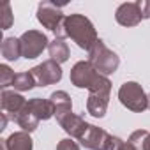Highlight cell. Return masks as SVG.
<instances>
[{"label": "cell", "mask_w": 150, "mask_h": 150, "mask_svg": "<svg viewBox=\"0 0 150 150\" xmlns=\"http://www.w3.org/2000/svg\"><path fill=\"white\" fill-rule=\"evenodd\" d=\"M115 20L122 27H136L143 20L139 4L138 2H125V4L118 6V9L115 13Z\"/></svg>", "instance_id": "9"}, {"label": "cell", "mask_w": 150, "mask_h": 150, "mask_svg": "<svg viewBox=\"0 0 150 150\" xmlns=\"http://www.w3.org/2000/svg\"><path fill=\"white\" fill-rule=\"evenodd\" d=\"M122 150H139V148H138L136 145H132L131 141H125V143H124V146H122Z\"/></svg>", "instance_id": "25"}, {"label": "cell", "mask_w": 150, "mask_h": 150, "mask_svg": "<svg viewBox=\"0 0 150 150\" xmlns=\"http://www.w3.org/2000/svg\"><path fill=\"white\" fill-rule=\"evenodd\" d=\"M0 53L7 62H16L20 57H23L21 51V41L16 37H6L2 41V46H0Z\"/></svg>", "instance_id": "16"}, {"label": "cell", "mask_w": 150, "mask_h": 150, "mask_svg": "<svg viewBox=\"0 0 150 150\" xmlns=\"http://www.w3.org/2000/svg\"><path fill=\"white\" fill-rule=\"evenodd\" d=\"M25 104H27V99L16 90H2V94H0V106L6 113H9L11 120L25 108Z\"/></svg>", "instance_id": "10"}, {"label": "cell", "mask_w": 150, "mask_h": 150, "mask_svg": "<svg viewBox=\"0 0 150 150\" xmlns=\"http://www.w3.org/2000/svg\"><path fill=\"white\" fill-rule=\"evenodd\" d=\"M14 76H16V72H14L7 64H2V65H0V87H2L4 90L13 85Z\"/></svg>", "instance_id": "20"}, {"label": "cell", "mask_w": 150, "mask_h": 150, "mask_svg": "<svg viewBox=\"0 0 150 150\" xmlns=\"http://www.w3.org/2000/svg\"><path fill=\"white\" fill-rule=\"evenodd\" d=\"M50 101L55 104V117L57 118H60V117H64V115H67V113L72 111V101H71L69 94L64 92V90L53 92L50 96Z\"/></svg>", "instance_id": "15"}, {"label": "cell", "mask_w": 150, "mask_h": 150, "mask_svg": "<svg viewBox=\"0 0 150 150\" xmlns=\"http://www.w3.org/2000/svg\"><path fill=\"white\" fill-rule=\"evenodd\" d=\"M13 25V13H11V6L6 4L2 9V30H7Z\"/></svg>", "instance_id": "21"}, {"label": "cell", "mask_w": 150, "mask_h": 150, "mask_svg": "<svg viewBox=\"0 0 150 150\" xmlns=\"http://www.w3.org/2000/svg\"><path fill=\"white\" fill-rule=\"evenodd\" d=\"M62 30H64V39L65 37L72 39L74 42H76L81 50H85V51H90L94 48V44L99 41L94 23L87 16L78 14V13L65 16Z\"/></svg>", "instance_id": "1"}, {"label": "cell", "mask_w": 150, "mask_h": 150, "mask_svg": "<svg viewBox=\"0 0 150 150\" xmlns=\"http://www.w3.org/2000/svg\"><path fill=\"white\" fill-rule=\"evenodd\" d=\"M21 51H23V57L27 60H34L37 58L48 46H50V41H48V35L39 32V30H28L25 32L21 37Z\"/></svg>", "instance_id": "6"}, {"label": "cell", "mask_w": 150, "mask_h": 150, "mask_svg": "<svg viewBox=\"0 0 150 150\" xmlns=\"http://www.w3.org/2000/svg\"><path fill=\"white\" fill-rule=\"evenodd\" d=\"M88 62L92 64V67L103 74V76H108V74H113L118 65H120V58L115 51H111L101 39L94 44V48L88 51Z\"/></svg>", "instance_id": "3"}, {"label": "cell", "mask_w": 150, "mask_h": 150, "mask_svg": "<svg viewBox=\"0 0 150 150\" xmlns=\"http://www.w3.org/2000/svg\"><path fill=\"white\" fill-rule=\"evenodd\" d=\"M64 20H65V14L62 13V6H57L53 2H48V0H44V2L39 4L37 7V21L51 30L55 34V39H64Z\"/></svg>", "instance_id": "4"}, {"label": "cell", "mask_w": 150, "mask_h": 150, "mask_svg": "<svg viewBox=\"0 0 150 150\" xmlns=\"http://www.w3.org/2000/svg\"><path fill=\"white\" fill-rule=\"evenodd\" d=\"M118 101L134 113H143L148 108V96L136 81H125L118 88Z\"/></svg>", "instance_id": "5"}, {"label": "cell", "mask_w": 150, "mask_h": 150, "mask_svg": "<svg viewBox=\"0 0 150 150\" xmlns=\"http://www.w3.org/2000/svg\"><path fill=\"white\" fill-rule=\"evenodd\" d=\"M0 141H2V150H32L34 148L30 132H25V131L13 132L9 138L0 139Z\"/></svg>", "instance_id": "13"}, {"label": "cell", "mask_w": 150, "mask_h": 150, "mask_svg": "<svg viewBox=\"0 0 150 150\" xmlns=\"http://www.w3.org/2000/svg\"><path fill=\"white\" fill-rule=\"evenodd\" d=\"M110 138H111L110 132H106L104 129H101V127L87 122L85 129L78 136V141L85 148H88V150H106V145H108Z\"/></svg>", "instance_id": "8"}, {"label": "cell", "mask_w": 150, "mask_h": 150, "mask_svg": "<svg viewBox=\"0 0 150 150\" xmlns=\"http://www.w3.org/2000/svg\"><path fill=\"white\" fill-rule=\"evenodd\" d=\"M48 53H50V60L57 62V64H64L69 60L71 57V51H69V46L64 39H55L50 42L48 46Z\"/></svg>", "instance_id": "17"}, {"label": "cell", "mask_w": 150, "mask_h": 150, "mask_svg": "<svg viewBox=\"0 0 150 150\" xmlns=\"http://www.w3.org/2000/svg\"><path fill=\"white\" fill-rule=\"evenodd\" d=\"M141 150H150V132L145 136V139L141 143Z\"/></svg>", "instance_id": "24"}, {"label": "cell", "mask_w": 150, "mask_h": 150, "mask_svg": "<svg viewBox=\"0 0 150 150\" xmlns=\"http://www.w3.org/2000/svg\"><path fill=\"white\" fill-rule=\"evenodd\" d=\"M13 122H16L25 132H34V131L39 127V120L30 113V110L27 108V104H25V108L13 118Z\"/></svg>", "instance_id": "18"}, {"label": "cell", "mask_w": 150, "mask_h": 150, "mask_svg": "<svg viewBox=\"0 0 150 150\" xmlns=\"http://www.w3.org/2000/svg\"><path fill=\"white\" fill-rule=\"evenodd\" d=\"M57 150H80V145L71 139V138H65V139H60L58 145H57Z\"/></svg>", "instance_id": "22"}, {"label": "cell", "mask_w": 150, "mask_h": 150, "mask_svg": "<svg viewBox=\"0 0 150 150\" xmlns=\"http://www.w3.org/2000/svg\"><path fill=\"white\" fill-rule=\"evenodd\" d=\"M148 110H150V94H148Z\"/></svg>", "instance_id": "27"}, {"label": "cell", "mask_w": 150, "mask_h": 150, "mask_svg": "<svg viewBox=\"0 0 150 150\" xmlns=\"http://www.w3.org/2000/svg\"><path fill=\"white\" fill-rule=\"evenodd\" d=\"M108 103L110 92H90L87 97V111L96 118H103L108 111Z\"/></svg>", "instance_id": "11"}, {"label": "cell", "mask_w": 150, "mask_h": 150, "mask_svg": "<svg viewBox=\"0 0 150 150\" xmlns=\"http://www.w3.org/2000/svg\"><path fill=\"white\" fill-rule=\"evenodd\" d=\"M27 108L30 110V113L41 122V120H50L51 117H55V104L50 99H41V97H34L27 101Z\"/></svg>", "instance_id": "12"}, {"label": "cell", "mask_w": 150, "mask_h": 150, "mask_svg": "<svg viewBox=\"0 0 150 150\" xmlns=\"http://www.w3.org/2000/svg\"><path fill=\"white\" fill-rule=\"evenodd\" d=\"M11 87L14 90H18V92H27V90H32L37 85H35V80L32 76V72L28 71V72H16L14 81H13Z\"/></svg>", "instance_id": "19"}, {"label": "cell", "mask_w": 150, "mask_h": 150, "mask_svg": "<svg viewBox=\"0 0 150 150\" xmlns=\"http://www.w3.org/2000/svg\"><path fill=\"white\" fill-rule=\"evenodd\" d=\"M57 122L60 124V127H62L71 138H76V139H78V136L81 134V131H83L85 125H87V122H85L83 117L74 115L72 111L67 113V115H64V117H60V118H57Z\"/></svg>", "instance_id": "14"}, {"label": "cell", "mask_w": 150, "mask_h": 150, "mask_svg": "<svg viewBox=\"0 0 150 150\" xmlns=\"http://www.w3.org/2000/svg\"><path fill=\"white\" fill-rule=\"evenodd\" d=\"M138 4H139L143 20H148L150 18V0H138Z\"/></svg>", "instance_id": "23"}, {"label": "cell", "mask_w": 150, "mask_h": 150, "mask_svg": "<svg viewBox=\"0 0 150 150\" xmlns=\"http://www.w3.org/2000/svg\"><path fill=\"white\" fill-rule=\"evenodd\" d=\"M30 72H32L37 87L55 85L62 80V67H60V64H57L53 60H44L42 64L32 67Z\"/></svg>", "instance_id": "7"}, {"label": "cell", "mask_w": 150, "mask_h": 150, "mask_svg": "<svg viewBox=\"0 0 150 150\" xmlns=\"http://www.w3.org/2000/svg\"><path fill=\"white\" fill-rule=\"evenodd\" d=\"M7 125V113H2V120H0V131H4Z\"/></svg>", "instance_id": "26"}, {"label": "cell", "mask_w": 150, "mask_h": 150, "mask_svg": "<svg viewBox=\"0 0 150 150\" xmlns=\"http://www.w3.org/2000/svg\"><path fill=\"white\" fill-rule=\"evenodd\" d=\"M69 78L76 88H87L88 92H111V81L108 80V76L99 74L88 60L74 64Z\"/></svg>", "instance_id": "2"}]
</instances>
